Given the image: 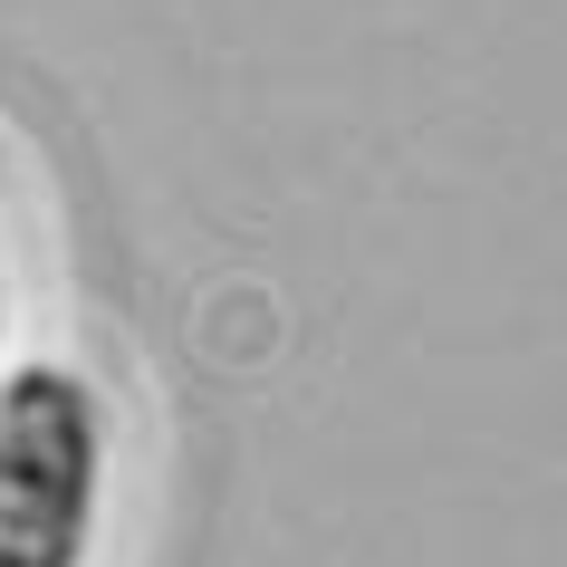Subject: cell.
<instances>
[{
    "label": "cell",
    "mask_w": 567,
    "mask_h": 567,
    "mask_svg": "<svg viewBox=\"0 0 567 567\" xmlns=\"http://www.w3.org/2000/svg\"><path fill=\"white\" fill-rule=\"evenodd\" d=\"M106 491V404L68 365L0 385V567H87Z\"/></svg>",
    "instance_id": "6da1fadb"
}]
</instances>
